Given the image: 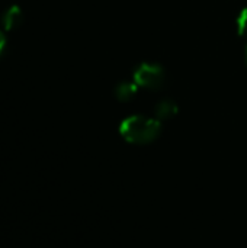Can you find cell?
Wrapping results in <instances>:
<instances>
[{
	"mask_svg": "<svg viewBox=\"0 0 247 248\" xmlns=\"http://www.w3.org/2000/svg\"><path fill=\"white\" fill-rule=\"evenodd\" d=\"M245 60H246V65H247V45H246V49H245Z\"/></svg>",
	"mask_w": 247,
	"mask_h": 248,
	"instance_id": "cell-8",
	"label": "cell"
},
{
	"mask_svg": "<svg viewBox=\"0 0 247 248\" xmlns=\"http://www.w3.org/2000/svg\"><path fill=\"white\" fill-rule=\"evenodd\" d=\"M22 19H23L22 9H20L17 4H12V6L3 13V17H1V23H3L4 31H12V29H15L16 26H19V25L22 23Z\"/></svg>",
	"mask_w": 247,
	"mask_h": 248,
	"instance_id": "cell-5",
	"label": "cell"
},
{
	"mask_svg": "<svg viewBox=\"0 0 247 248\" xmlns=\"http://www.w3.org/2000/svg\"><path fill=\"white\" fill-rule=\"evenodd\" d=\"M154 118L159 119L160 122L172 119L173 116H176V113L179 112L178 103L172 99H163L160 100L156 106H154Z\"/></svg>",
	"mask_w": 247,
	"mask_h": 248,
	"instance_id": "cell-3",
	"label": "cell"
},
{
	"mask_svg": "<svg viewBox=\"0 0 247 248\" xmlns=\"http://www.w3.org/2000/svg\"><path fill=\"white\" fill-rule=\"evenodd\" d=\"M118 131L127 142L134 145H146L160 137L162 122L146 115H131L121 121Z\"/></svg>",
	"mask_w": 247,
	"mask_h": 248,
	"instance_id": "cell-1",
	"label": "cell"
},
{
	"mask_svg": "<svg viewBox=\"0 0 247 248\" xmlns=\"http://www.w3.org/2000/svg\"><path fill=\"white\" fill-rule=\"evenodd\" d=\"M165 68L153 61L140 62L131 74V80L143 90H157L165 84Z\"/></svg>",
	"mask_w": 247,
	"mask_h": 248,
	"instance_id": "cell-2",
	"label": "cell"
},
{
	"mask_svg": "<svg viewBox=\"0 0 247 248\" xmlns=\"http://www.w3.org/2000/svg\"><path fill=\"white\" fill-rule=\"evenodd\" d=\"M4 48H6V36H4V33L0 31V55L4 52Z\"/></svg>",
	"mask_w": 247,
	"mask_h": 248,
	"instance_id": "cell-7",
	"label": "cell"
},
{
	"mask_svg": "<svg viewBox=\"0 0 247 248\" xmlns=\"http://www.w3.org/2000/svg\"><path fill=\"white\" fill-rule=\"evenodd\" d=\"M234 26H236V32L239 33V36L247 38V7H243L234 19Z\"/></svg>",
	"mask_w": 247,
	"mask_h": 248,
	"instance_id": "cell-6",
	"label": "cell"
},
{
	"mask_svg": "<svg viewBox=\"0 0 247 248\" xmlns=\"http://www.w3.org/2000/svg\"><path fill=\"white\" fill-rule=\"evenodd\" d=\"M140 87L132 81V80H124V81H119L116 86H115V97L118 99V102H130L132 100L137 93H138Z\"/></svg>",
	"mask_w": 247,
	"mask_h": 248,
	"instance_id": "cell-4",
	"label": "cell"
}]
</instances>
